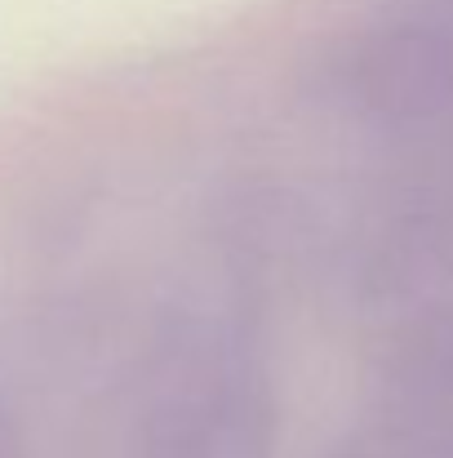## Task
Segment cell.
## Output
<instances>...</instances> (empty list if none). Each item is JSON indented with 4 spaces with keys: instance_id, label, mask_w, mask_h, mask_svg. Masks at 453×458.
<instances>
[{
    "instance_id": "obj_1",
    "label": "cell",
    "mask_w": 453,
    "mask_h": 458,
    "mask_svg": "<svg viewBox=\"0 0 453 458\" xmlns=\"http://www.w3.org/2000/svg\"><path fill=\"white\" fill-rule=\"evenodd\" d=\"M0 458H13V445H9V423H4V410H0Z\"/></svg>"
}]
</instances>
